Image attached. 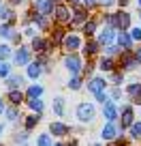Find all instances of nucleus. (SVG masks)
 <instances>
[{"label":"nucleus","instance_id":"nucleus-1","mask_svg":"<svg viewBox=\"0 0 141 146\" xmlns=\"http://www.w3.org/2000/svg\"><path fill=\"white\" fill-rule=\"evenodd\" d=\"M77 118L83 120V123L92 120V118H94V108H92V105H88V103H81V105L77 108Z\"/></svg>","mask_w":141,"mask_h":146},{"label":"nucleus","instance_id":"nucleus-2","mask_svg":"<svg viewBox=\"0 0 141 146\" xmlns=\"http://www.w3.org/2000/svg\"><path fill=\"white\" fill-rule=\"evenodd\" d=\"M37 11L43 15H49L54 11V2L51 0H37Z\"/></svg>","mask_w":141,"mask_h":146},{"label":"nucleus","instance_id":"nucleus-3","mask_svg":"<svg viewBox=\"0 0 141 146\" xmlns=\"http://www.w3.org/2000/svg\"><path fill=\"white\" fill-rule=\"evenodd\" d=\"M66 67H68L71 73H77L79 69H81V62H79L77 56H68V58H66Z\"/></svg>","mask_w":141,"mask_h":146},{"label":"nucleus","instance_id":"nucleus-4","mask_svg":"<svg viewBox=\"0 0 141 146\" xmlns=\"http://www.w3.org/2000/svg\"><path fill=\"white\" fill-rule=\"evenodd\" d=\"M128 24H131L128 13H118V15H115V26H120L124 30V28H128Z\"/></svg>","mask_w":141,"mask_h":146},{"label":"nucleus","instance_id":"nucleus-5","mask_svg":"<svg viewBox=\"0 0 141 146\" xmlns=\"http://www.w3.org/2000/svg\"><path fill=\"white\" fill-rule=\"evenodd\" d=\"M103 112H105V118L109 120V123H111V120H115V116H118L113 103H105V110H103Z\"/></svg>","mask_w":141,"mask_h":146},{"label":"nucleus","instance_id":"nucleus-6","mask_svg":"<svg viewBox=\"0 0 141 146\" xmlns=\"http://www.w3.org/2000/svg\"><path fill=\"white\" fill-rule=\"evenodd\" d=\"M64 47H66V50H77L79 47V39L77 36H64Z\"/></svg>","mask_w":141,"mask_h":146},{"label":"nucleus","instance_id":"nucleus-7","mask_svg":"<svg viewBox=\"0 0 141 146\" xmlns=\"http://www.w3.org/2000/svg\"><path fill=\"white\" fill-rule=\"evenodd\" d=\"M28 58H30V54H28V50L26 47H22V50L15 54V62L17 64H24V62H28Z\"/></svg>","mask_w":141,"mask_h":146},{"label":"nucleus","instance_id":"nucleus-8","mask_svg":"<svg viewBox=\"0 0 141 146\" xmlns=\"http://www.w3.org/2000/svg\"><path fill=\"white\" fill-rule=\"evenodd\" d=\"M115 133H118V129H115L111 123L103 129V137H105V140H113V137H115Z\"/></svg>","mask_w":141,"mask_h":146},{"label":"nucleus","instance_id":"nucleus-9","mask_svg":"<svg viewBox=\"0 0 141 146\" xmlns=\"http://www.w3.org/2000/svg\"><path fill=\"white\" fill-rule=\"evenodd\" d=\"M51 131H54V135H64V133H68V127L62 123H54L51 125Z\"/></svg>","mask_w":141,"mask_h":146},{"label":"nucleus","instance_id":"nucleus-10","mask_svg":"<svg viewBox=\"0 0 141 146\" xmlns=\"http://www.w3.org/2000/svg\"><path fill=\"white\" fill-rule=\"evenodd\" d=\"M103 88H105V82H103V80L94 78V80L90 82V90H92V92H103Z\"/></svg>","mask_w":141,"mask_h":146},{"label":"nucleus","instance_id":"nucleus-11","mask_svg":"<svg viewBox=\"0 0 141 146\" xmlns=\"http://www.w3.org/2000/svg\"><path fill=\"white\" fill-rule=\"evenodd\" d=\"M128 125H132V110L126 108L122 114V127H128Z\"/></svg>","mask_w":141,"mask_h":146},{"label":"nucleus","instance_id":"nucleus-12","mask_svg":"<svg viewBox=\"0 0 141 146\" xmlns=\"http://www.w3.org/2000/svg\"><path fill=\"white\" fill-rule=\"evenodd\" d=\"M111 39H113V32H111V30H105V32H100V36H98V43L107 45V43H111Z\"/></svg>","mask_w":141,"mask_h":146},{"label":"nucleus","instance_id":"nucleus-13","mask_svg":"<svg viewBox=\"0 0 141 146\" xmlns=\"http://www.w3.org/2000/svg\"><path fill=\"white\" fill-rule=\"evenodd\" d=\"M131 41H132V36H128L126 32H120V35H118V43L122 47H128V45H131Z\"/></svg>","mask_w":141,"mask_h":146},{"label":"nucleus","instance_id":"nucleus-14","mask_svg":"<svg viewBox=\"0 0 141 146\" xmlns=\"http://www.w3.org/2000/svg\"><path fill=\"white\" fill-rule=\"evenodd\" d=\"M56 13H58L56 17H58L60 22H66V19H68V9H66V7H62V5H60L58 9H56Z\"/></svg>","mask_w":141,"mask_h":146},{"label":"nucleus","instance_id":"nucleus-15","mask_svg":"<svg viewBox=\"0 0 141 146\" xmlns=\"http://www.w3.org/2000/svg\"><path fill=\"white\" fill-rule=\"evenodd\" d=\"M28 75H30V78H39V75H41V64L39 62L30 64V67H28Z\"/></svg>","mask_w":141,"mask_h":146},{"label":"nucleus","instance_id":"nucleus-16","mask_svg":"<svg viewBox=\"0 0 141 146\" xmlns=\"http://www.w3.org/2000/svg\"><path fill=\"white\" fill-rule=\"evenodd\" d=\"M128 92H131V97H135V99H141V84H131V86H128Z\"/></svg>","mask_w":141,"mask_h":146},{"label":"nucleus","instance_id":"nucleus-17","mask_svg":"<svg viewBox=\"0 0 141 146\" xmlns=\"http://www.w3.org/2000/svg\"><path fill=\"white\" fill-rule=\"evenodd\" d=\"M9 99H11V103L19 105V103H22V99H24V95H22V92H17V90H11L9 92Z\"/></svg>","mask_w":141,"mask_h":146},{"label":"nucleus","instance_id":"nucleus-18","mask_svg":"<svg viewBox=\"0 0 141 146\" xmlns=\"http://www.w3.org/2000/svg\"><path fill=\"white\" fill-rule=\"evenodd\" d=\"M86 17H88V15H86V11H83V9H77V11H75L73 22H75V24H83V22H86Z\"/></svg>","mask_w":141,"mask_h":146},{"label":"nucleus","instance_id":"nucleus-19","mask_svg":"<svg viewBox=\"0 0 141 146\" xmlns=\"http://www.w3.org/2000/svg\"><path fill=\"white\" fill-rule=\"evenodd\" d=\"M32 47H34L37 52H45V50H47L49 45H47L45 41H41V39H34V41H32Z\"/></svg>","mask_w":141,"mask_h":146},{"label":"nucleus","instance_id":"nucleus-20","mask_svg":"<svg viewBox=\"0 0 141 146\" xmlns=\"http://www.w3.org/2000/svg\"><path fill=\"white\" fill-rule=\"evenodd\" d=\"M100 69H103V71H111V69H113L111 58H103V60H100Z\"/></svg>","mask_w":141,"mask_h":146},{"label":"nucleus","instance_id":"nucleus-21","mask_svg":"<svg viewBox=\"0 0 141 146\" xmlns=\"http://www.w3.org/2000/svg\"><path fill=\"white\" fill-rule=\"evenodd\" d=\"M43 92V88L41 86H30V90H28V97H32V99H37L39 95Z\"/></svg>","mask_w":141,"mask_h":146},{"label":"nucleus","instance_id":"nucleus-22","mask_svg":"<svg viewBox=\"0 0 141 146\" xmlns=\"http://www.w3.org/2000/svg\"><path fill=\"white\" fill-rule=\"evenodd\" d=\"M54 110H56V114H60V116L64 114V103H62V99H56V101H54Z\"/></svg>","mask_w":141,"mask_h":146},{"label":"nucleus","instance_id":"nucleus-23","mask_svg":"<svg viewBox=\"0 0 141 146\" xmlns=\"http://www.w3.org/2000/svg\"><path fill=\"white\" fill-rule=\"evenodd\" d=\"M137 64V58H132V56H128V54H124V67H128V69H132Z\"/></svg>","mask_w":141,"mask_h":146},{"label":"nucleus","instance_id":"nucleus-24","mask_svg":"<svg viewBox=\"0 0 141 146\" xmlns=\"http://www.w3.org/2000/svg\"><path fill=\"white\" fill-rule=\"evenodd\" d=\"M131 135H132V137H139V135H141V123H135V125L131 127Z\"/></svg>","mask_w":141,"mask_h":146},{"label":"nucleus","instance_id":"nucleus-25","mask_svg":"<svg viewBox=\"0 0 141 146\" xmlns=\"http://www.w3.org/2000/svg\"><path fill=\"white\" fill-rule=\"evenodd\" d=\"M83 30H86V35H92V32L96 30V24H94V22H86V26H83Z\"/></svg>","mask_w":141,"mask_h":146},{"label":"nucleus","instance_id":"nucleus-26","mask_svg":"<svg viewBox=\"0 0 141 146\" xmlns=\"http://www.w3.org/2000/svg\"><path fill=\"white\" fill-rule=\"evenodd\" d=\"M30 108L37 110V112H41V110H43V103H41L39 99H32V101H30Z\"/></svg>","mask_w":141,"mask_h":146},{"label":"nucleus","instance_id":"nucleus-27","mask_svg":"<svg viewBox=\"0 0 141 146\" xmlns=\"http://www.w3.org/2000/svg\"><path fill=\"white\" fill-rule=\"evenodd\" d=\"M0 36H13L11 28H9V26H0Z\"/></svg>","mask_w":141,"mask_h":146},{"label":"nucleus","instance_id":"nucleus-28","mask_svg":"<svg viewBox=\"0 0 141 146\" xmlns=\"http://www.w3.org/2000/svg\"><path fill=\"white\" fill-rule=\"evenodd\" d=\"M83 52H86V54H94V52H96V43H86V50H83Z\"/></svg>","mask_w":141,"mask_h":146},{"label":"nucleus","instance_id":"nucleus-29","mask_svg":"<svg viewBox=\"0 0 141 146\" xmlns=\"http://www.w3.org/2000/svg\"><path fill=\"white\" fill-rule=\"evenodd\" d=\"M39 146H51L49 135H41V137H39Z\"/></svg>","mask_w":141,"mask_h":146},{"label":"nucleus","instance_id":"nucleus-30","mask_svg":"<svg viewBox=\"0 0 141 146\" xmlns=\"http://www.w3.org/2000/svg\"><path fill=\"white\" fill-rule=\"evenodd\" d=\"M37 120H39L37 116H28V120H26V127H28V129H32L34 125H37Z\"/></svg>","mask_w":141,"mask_h":146},{"label":"nucleus","instance_id":"nucleus-31","mask_svg":"<svg viewBox=\"0 0 141 146\" xmlns=\"http://www.w3.org/2000/svg\"><path fill=\"white\" fill-rule=\"evenodd\" d=\"M0 17L5 19V22H11V19H13V13H11V11H2V13H0Z\"/></svg>","mask_w":141,"mask_h":146},{"label":"nucleus","instance_id":"nucleus-32","mask_svg":"<svg viewBox=\"0 0 141 146\" xmlns=\"http://www.w3.org/2000/svg\"><path fill=\"white\" fill-rule=\"evenodd\" d=\"M19 84H22V78H11V80H9V86H11V88L19 86Z\"/></svg>","mask_w":141,"mask_h":146},{"label":"nucleus","instance_id":"nucleus-33","mask_svg":"<svg viewBox=\"0 0 141 146\" xmlns=\"http://www.w3.org/2000/svg\"><path fill=\"white\" fill-rule=\"evenodd\" d=\"M131 36H132V39H135V41H141V28H135Z\"/></svg>","mask_w":141,"mask_h":146},{"label":"nucleus","instance_id":"nucleus-34","mask_svg":"<svg viewBox=\"0 0 141 146\" xmlns=\"http://www.w3.org/2000/svg\"><path fill=\"white\" fill-rule=\"evenodd\" d=\"M9 75V64H2L0 67V78H7Z\"/></svg>","mask_w":141,"mask_h":146},{"label":"nucleus","instance_id":"nucleus-35","mask_svg":"<svg viewBox=\"0 0 141 146\" xmlns=\"http://www.w3.org/2000/svg\"><path fill=\"white\" fill-rule=\"evenodd\" d=\"M9 56V47L7 45H0V58H7Z\"/></svg>","mask_w":141,"mask_h":146},{"label":"nucleus","instance_id":"nucleus-36","mask_svg":"<svg viewBox=\"0 0 141 146\" xmlns=\"http://www.w3.org/2000/svg\"><path fill=\"white\" fill-rule=\"evenodd\" d=\"M79 86H81V84H79V80H77V78H73V80H71V88H73V90H77Z\"/></svg>","mask_w":141,"mask_h":146},{"label":"nucleus","instance_id":"nucleus-37","mask_svg":"<svg viewBox=\"0 0 141 146\" xmlns=\"http://www.w3.org/2000/svg\"><path fill=\"white\" fill-rule=\"evenodd\" d=\"M96 99L105 103V101H107V95H105V90H103V92H96Z\"/></svg>","mask_w":141,"mask_h":146},{"label":"nucleus","instance_id":"nucleus-38","mask_svg":"<svg viewBox=\"0 0 141 146\" xmlns=\"http://www.w3.org/2000/svg\"><path fill=\"white\" fill-rule=\"evenodd\" d=\"M7 116H9L11 120H15V118H17V112H15V110H9V112H7Z\"/></svg>","mask_w":141,"mask_h":146},{"label":"nucleus","instance_id":"nucleus-39","mask_svg":"<svg viewBox=\"0 0 141 146\" xmlns=\"http://www.w3.org/2000/svg\"><path fill=\"white\" fill-rule=\"evenodd\" d=\"M54 39H56V41H60V39H62V30H56L54 32Z\"/></svg>","mask_w":141,"mask_h":146},{"label":"nucleus","instance_id":"nucleus-40","mask_svg":"<svg viewBox=\"0 0 141 146\" xmlns=\"http://www.w3.org/2000/svg\"><path fill=\"white\" fill-rule=\"evenodd\" d=\"M115 52H118V47H115V45H109V47H107V54H115Z\"/></svg>","mask_w":141,"mask_h":146},{"label":"nucleus","instance_id":"nucleus-41","mask_svg":"<svg viewBox=\"0 0 141 146\" xmlns=\"http://www.w3.org/2000/svg\"><path fill=\"white\" fill-rule=\"evenodd\" d=\"M135 58H137V62H141V50L135 52Z\"/></svg>","mask_w":141,"mask_h":146},{"label":"nucleus","instance_id":"nucleus-42","mask_svg":"<svg viewBox=\"0 0 141 146\" xmlns=\"http://www.w3.org/2000/svg\"><path fill=\"white\" fill-rule=\"evenodd\" d=\"M100 5H111V2H113V0H98Z\"/></svg>","mask_w":141,"mask_h":146},{"label":"nucleus","instance_id":"nucleus-43","mask_svg":"<svg viewBox=\"0 0 141 146\" xmlns=\"http://www.w3.org/2000/svg\"><path fill=\"white\" fill-rule=\"evenodd\" d=\"M83 2H86L88 7H92V5H94V2H96V0H83Z\"/></svg>","mask_w":141,"mask_h":146},{"label":"nucleus","instance_id":"nucleus-44","mask_svg":"<svg viewBox=\"0 0 141 146\" xmlns=\"http://www.w3.org/2000/svg\"><path fill=\"white\" fill-rule=\"evenodd\" d=\"M126 2H128V0H120V5H122V7H124V5H126Z\"/></svg>","mask_w":141,"mask_h":146},{"label":"nucleus","instance_id":"nucleus-45","mask_svg":"<svg viewBox=\"0 0 141 146\" xmlns=\"http://www.w3.org/2000/svg\"><path fill=\"white\" fill-rule=\"evenodd\" d=\"M11 2H13V5H17V2H22V0H11Z\"/></svg>","mask_w":141,"mask_h":146},{"label":"nucleus","instance_id":"nucleus-46","mask_svg":"<svg viewBox=\"0 0 141 146\" xmlns=\"http://www.w3.org/2000/svg\"><path fill=\"white\" fill-rule=\"evenodd\" d=\"M2 110H5V108H2V101H0V112H2Z\"/></svg>","mask_w":141,"mask_h":146},{"label":"nucleus","instance_id":"nucleus-47","mask_svg":"<svg viewBox=\"0 0 141 146\" xmlns=\"http://www.w3.org/2000/svg\"><path fill=\"white\" fill-rule=\"evenodd\" d=\"M73 2H77V0H73Z\"/></svg>","mask_w":141,"mask_h":146},{"label":"nucleus","instance_id":"nucleus-48","mask_svg":"<svg viewBox=\"0 0 141 146\" xmlns=\"http://www.w3.org/2000/svg\"><path fill=\"white\" fill-rule=\"evenodd\" d=\"M139 5H141V0H139Z\"/></svg>","mask_w":141,"mask_h":146},{"label":"nucleus","instance_id":"nucleus-49","mask_svg":"<svg viewBox=\"0 0 141 146\" xmlns=\"http://www.w3.org/2000/svg\"><path fill=\"white\" fill-rule=\"evenodd\" d=\"M58 146H62V144H58Z\"/></svg>","mask_w":141,"mask_h":146},{"label":"nucleus","instance_id":"nucleus-50","mask_svg":"<svg viewBox=\"0 0 141 146\" xmlns=\"http://www.w3.org/2000/svg\"><path fill=\"white\" fill-rule=\"evenodd\" d=\"M96 146H98V144H96Z\"/></svg>","mask_w":141,"mask_h":146}]
</instances>
